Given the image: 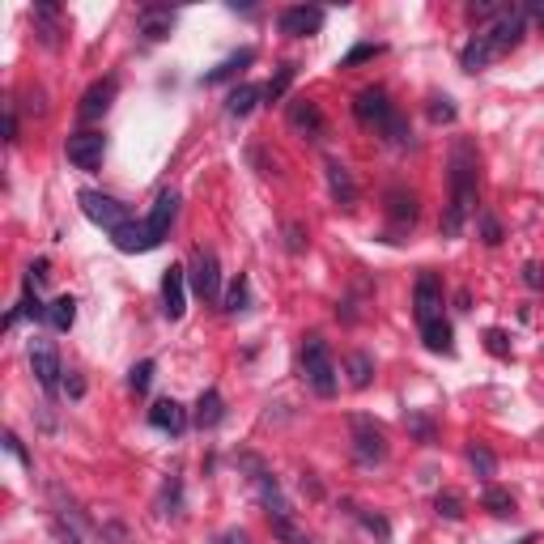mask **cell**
Instances as JSON below:
<instances>
[{"label": "cell", "instance_id": "6da1fadb", "mask_svg": "<svg viewBox=\"0 0 544 544\" xmlns=\"http://www.w3.org/2000/svg\"><path fill=\"white\" fill-rule=\"evenodd\" d=\"M472 213H476V149L468 141H455V149H451V204L443 213V235L459 238Z\"/></svg>", "mask_w": 544, "mask_h": 544}, {"label": "cell", "instance_id": "7a4b0ae2", "mask_svg": "<svg viewBox=\"0 0 544 544\" xmlns=\"http://www.w3.org/2000/svg\"><path fill=\"white\" fill-rule=\"evenodd\" d=\"M523 35H528V17H523V9H507L489 30H481L468 47L459 51V64H464L468 73H481V68H489L494 60H502V56H510V51L519 47Z\"/></svg>", "mask_w": 544, "mask_h": 544}, {"label": "cell", "instance_id": "3957f363", "mask_svg": "<svg viewBox=\"0 0 544 544\" xmlns=\"http://www.w3.org/2000/svg\"><path fill=\"white\" fill-rule=\"evenodd\" d=\"M302 374H307V383L315 387V396H336V361H332V349L328 340L319 336H307L302 340Z\"/></svg>", "mask_w": 544, "mask_h": 544}, {"label": "cell", "instance_id": "277c9868", "mask_svg": "<svg viewBox=\"0 0 544 544\" xmlns=\"http://www.w3.org/2000/svg\"><path fill=\"white\" fill-rule=\"evenodd\" d=\"M349 430H353V455H358V464H383L387 459V434L383 425L374 417H366V413H358V417L349 421Z\"/></svg>", "mask_w": 544, "mask_h": 544}, {"label": "cell", "instance_id": "5b68a950", "mask_svg": "<svg viewBox=\"0 0 544 544\" xmlns=\"http://www.w3.org/2000/svg\"><path fill=\"white\" fill-rule=\"evenodd\" d=\"M77 200H81V213H86V217H89V222H94V225H102L107 235H115L120 225H128V222H132V217H128V209H124V204H120V200H115V196H107V192H89V187H86V192H81V196H77Z\"/></svg>", "mask_w": 544, "mask_h": 544}, {"label": "cell", "instance_id": "8992f818", "mask_svg": "<svg viewBox=\"0 0 544 544\" xmlns=\"http://www.w3.org/2000/svg\"><path fill=\"white\" fill-rule=\"evenodd\" d=\"M68 162H73L77 171H99L102 166V158H107V136L102 132H73L68 136Z\"/></svg>", "mask_w": 544, "mask_h": 544}, {"label": "cell", "instance_id": "52a82bcc", "mask_svg": "<svg viewBox=\"0 0 544 544\" xmlns=\"http://www.w3.org/2000/svg\"><path fill=\"white\" fill-rule=\"evenodd\" d=\"M192 289H196L204 302H222V268H217V256L200 247L196 260H192Z\"/></svg>", "mask_w": 544, "mask_h": 544}, {"label": "cell", "instance_id": "ba28073f", "mask_svg": "<svg viewBox=\"0 0 544 544\" xmlns=\"http://www.w3.org/2000/svg\"><path fill=\"white\" fill-rule=\"evenodd\" d=\"M353 115H358L366 128H383L392 115H396V107H392V99H387L383 86H371L361 89L358 99H353Z\"/></svg>", "mask_w": 544, "mask_h": 544}, {"label": "cell", "instance_id": "9c48e42d", "mask_svg": "<svg viewBox=\"0 0 544 544\" xmlns=\"http://www.w3.org/2000/svg\"><path fill=\"white\" fill-rule=\"evenodd\" d=\"M277 26H281V35H289V38H307L323 26V9H315V5H289V9H281Z\"/></svg>", "mask_w": 544, "mask_h": 544}, {"label": "cell", "instance_id": "30bf717a", "mask_svg": "<svg viewBox=\"0 0 544 544\" xmlns=\"http://www.w3.org/2000/svg\"><path fill=\"white\" fill-rule=\"evenodd\" d=\"M115 94H120V81L115 77H102V81H94V86L81 94V107H77V115L81 120H102V115L111 111V102H115Z\"/></svg>", "mask_w": 544, "mask_h": 544}, {"label": "cell", "instance_id": "8fae6325", "mask_svg": "<svg viewBox=\"0 0 544 544\" xmlns=\"http://www.w3.org/2000/svg\"><path fill=\"white\" fill-rule=\"evenodd\" d=\"M413 302H417V323L443 319V285H438V277H434V272H421V277H417Z\"/></svg>", "mask_w": 544, "mask_h": 544}, {"label": "cell", "instance_id": "7c38bea8", "mask_svg": "<svg viewBox=\"0 0 544 544\" xmlns=\"http://www.w3.org/2000/svg\"><path fill=\"white\" fill-rule=\"evenodd\" d=\"M30 371H35V379H38V387L43 392H56V383H60V353L47 345V340H35L30 345Z\"/></svg>", "mask_w": 544, "mask_h": 544}, {"label": "cell", "instance_id": "4fadbf2b", "mask_svg": "<svg viewBox=\"0 0 544 544\" xmlns=\"http://www.w3.org/2000/svg\"><path fill=\"white\" fill-rule=\"evenodd\" d=\"M162 310H166V319H183L187 310V272L179 264H171L162 277Z\"/></svg>", "mask_w": 544, "mask_h": 544}, {"label": "cell", "instance_id": "5bb4252c", "mask_svg": "<svg viewBox=\"0 0 544 544\" xmlns=\"http://www.w3.org/2000/svg\"><path fill=\"white\" fill-rule=\"evenodd\" d=\"M174 213H179V192H162V196L153 200V213L145 217V230H149V238H153V247H158L162 238L171 235Z\"/></svg>", "mask_w": 544, "mask_h": 544}, {"label": "cell", "instance_id": "9a60e30c", "mask_svg": "<svg viewBox=\"0 0 544 544\" xmlns=\"http://www.w3.org/2000/svg\"><path fill=\"white\" fill-rule=\"evenodd\" d=\"M323 174H328V187H332V196H336V204H353L358 200V183H353V174H349V166L345 162H336V158H328L323 162Z\"/></svg>", "mask_w": 544, "mask_h": 544}, {"label": "cell", "instance_id": "2e32d148", "mask_svg": "<svg viewBox=\"0 0 544 544\" xmlns=\"http://www.w3.org/2000/svg\"><path fill=\"white\" fill-rule=\"evenodd\" d=\"M149 425L153 430H166V434H183L187 430V408L179 400H158L149 408Z\"/></svg>", "mask_w": 544, "mask_h": 544}, {"label": "cell", "instance_id": "e0dca14e", "mask_svg": "<svg viewBox=\"0 0 544 544\" xmlns=\"http://www.w3.org/2000/svg\"><path fill=\"white\" fill-rule=\"evenodd\" d=\"M289 128L302 136H319L323 132V111L310 99H294L289 102Z\"/></svg>", "mask_w": 544, "mask_h": 544}, {"label": "cell", "instance_id": "ac0fdd59", "mask_svg": "<svg viewBox=\"0 0 544 544\" xmlns=\"http://www.w3.org/2000/svg\"><path fill=\"white\" fill-rule=\"evenodd\" d=\"M136 22H141V35L145 38H166L174 30V9H162V5H145V9L136 13Z\"/></svg>", "mask_w": 544, "mask_h": 544}, {"label": "cell", "instance_id": "d6986e66", "mask_svg": "<svg viewBox=\"0 0 544 544\" xmlns=\"http://www.w3.org/2000/svg\"><path fill=\"white\" fill-rule=\"evenodd\" d=\"M222 417H225V400H222V392H217V387H209V392H200L192 421H196L200 430H213V425H222Z\"/></svg>", "mask_w": 544, "mask_h": 544}, {"label": "cell", "instance_id": "ffe728a7", "mask_svg": "<svg viewBox=\"0 0 544 544\" xmlns=\"http://www.w3.org/2000/svg\"><path fill=\"white\" fill-rule=\"evenodd\" d=\"M111 243H115L120 251H128V256H132V251H153V238H149L145 222H128V225H120V230L111 235Z\"/></svg>", "mask_w": 544, "mask_h": 544}, {"label": "cell", "instance_id": "44dd1931", "mask_svg": "<svg viewBox=\"0 0 544 544\" xmlns=\"http://www.w3.org/2000/svg\"><path fill=\"white\" fill-rule=\"evenodd\" d=\"M260 99H264V86H235L230 99H225V111L235 115V120H243V115H251L260 107Z\"/></svg>", "mask_w": 544, "mask_h": 544}, {"label": "cell", "instance_id": "7402d4cb", "mask_svg": "<svg viewBox=\"0 0 544 544\" xmlns=\"http://www.w3.org/2000/svg\"><path fill=\"white\" fill-rule=\"evenodd\" d=\"M421 340H425L430 353H455V345H451V323H446V319L421 323Z\"/></svg>", "mask_w": 544, "mask_h": 544}, {"label": "cell", "instance_id": "603a6c76", "mask_svg": "<svg viewBox=\"0 0 544 544\" xmlns=\"http://www.w3.org/2000/svg\"><path fill=\"white\" fill-rule=\"evenodd\" d=\"M251 60H256V51H251V47L235 51V56H225V60L217 64V68H213V73H204V86H217V81H230V77H235L238 68H247Z\"/></svg>", "mask_w": 544, "mask_h": 544}, {"label": "cell", "instance_id": "cb8c5ba5", "mask_svg": "<svg viewBox=\"0 0 544 544\" xmlns=\"http://www.w3.org/2000/svg\"><path fill=\"white\" fill-rule=\"evenodd\" d=\"M387 213H392V222H396V225H413V222H417V196L396 187V192L387 196Z\"/></svg>", "mask_w": 544, "mask_h": 544}, {"label": "cell", "instance_id": "d4e9b609", "mask_svg": "<svg viewBox=\"0 0 544 544\" xmlns=\"http://www.w3.org/2000/svg\"><path fill=\"white\" fill-rule=\"evenodd\" d=\"M481 507L489 510V515H497V519H510V515H515V497H510V489L489 485V489L481 494Z\"/></svg>", "mask_w": 544, "mask_h": 544}, {"label": "cell", "instance_id": "484cf974", "mask_svg": "<svg viewBox=\"0 0 544 544\" xmlns=\"http://www.w3.org/2000/svg\"><path fill=\"white\" fill-rule=\"evenodd\" d=\"M47 323L56 328V332H68V328L77 323V302H73V298H68V294L56 298V302L47 307Z\"/></svg>", "mask_w": 544, "mask_h": 544}, {"label": "cell", "instance_id": "4316f807", "mask_svg": "<svg viewBox=\"0 0 544 544\" xmlns=\"http://www.w3.org/2000/svg\"><path fill=\"white\" fill-rule=\"evenodd\" d=\"M35 22L43 26V43H47V47H60V9H56V5H35Z\"/></svg>", "mask_w": 544, "mask_h": 544}, {"label": "cell", "instance_id": "83f0119b", "mask_svg": "<svg viewBox=\"0 0 544 544\" xmlns=\"http://www.w3.org/2000/svg\"><path fill=\"white\" fill-rule=\"evenodd\" d=\"M345 371H349V383H353V387L361 392V387H371L374 361L366 358V353H349V358H345Z\"/></svg>", "mask_w": 544, "mask_h": 544}, {"label": "cell", "instance_id": "f1b7e54d", "mask_svg": "<svg viewBox=\"0 0 544 544\" xmlns=\"http://www.w3.org/2000/svg\"><path fill=\"white\" fill-rule=\"evenodd\" d=\"M294 77H298V64H281V68H277V77H272L268 86H264V99H268V102H281L285 89L294 86Z\"/></svg>", "mask_w": 544, "mask_h": 544}, {"label": "cell", "instance_id": "f546056e", "mask_svg": "<svg viewBox=\"0 0 544 544\" xmlns=\"http://www.w3.org/2000/svg\"><path fill=\"white\" fill-rule=\"evenodd\" d=\"M247 277H243V272H238V277H235V281H230V289H225V298H222V302H225V310H230V315H238V310H247Z\"/></svg>", "mask_w": 544, "mask_h": 544}, {"label": "cell", "instance_id": "4dcf8cb0", "mask_svg": "<svg viewBox=\"0 0 544 544\" xmlns=\"http://www.w3.org/2000/svg\"><path fill=\"white\" fill-rule=\"evenodd\" d=\"M379 132H383L387 141H392V145H400V149H404L408 141H413V128H408V120H404V115H400V111L392 115V120H387V124L379 128Z\"/></svg>", "mask_w": 544, "mask_h": 544}, {"label": "cell", "instance_id": "1f68e13d", "mask_svg": "<svg viewBox=\"0 0 544 544\" xmlns=\"http://www.w3.org/2000/svg\"><path fill=\"white\" fill-rule=\"evenodd\" d=\"M434 510H438L443 519L459 523V519H464V497H459V494H451V489H446V494H438V497H434Z\"/></svg>", "mask_w": 544, "mask_h": 544}, {"label": "cell", "instance_id": "d6a6232c", "mask_svg": "<svg viewBox=\"0 0 544 544\" xmlns=\"http://www.w3.org/2000/svg\"><path fill=\"white\" fill-rule=\"evenodd\" d=\"M149 383H153V361H136L132 371H128V387H132L136 396H145Z\"/></svg>", "mask_w": 544, "mask_h": 544}, {"label": "cell", "instance_id": "836d02e7", "mask_svg": "<svg viewBox=\"0 0 544 544\" xmlns=\"http://www.w3.org/2000/svg\"><path fill=\"white\" fill-rule=\"evenodd\" d=\"M374 56H383V43H358V47H353L345 60H340V68H353V64L374 60Z\"/></svg>", "mask_w": 544, "mask_h": 544}, {"label": "cell", "instance_id": "e575fe53", "mask_svg": "<svg viewBox=\"0 0 544 544\" xmlns=\"http://www.w3.org/2000/svg\"><path fill=\"white\" fill-rule=\"evenodd\" d=\"M485 349H489L494 358H510V336L502 332V328H489V332H485Z\"/></svg>", "mask_w": 544, "mask_h": 544}, {"label": "cell", "instance_id": "d590c367", "mask_svg": "<svg viewBox=\"0 0 544 544\" xmlns=\"http://www.w3.org/2000/svg\"><path fill=\"white\" fill-rule=\"evenodd\" d=\"M17 315H26V319H47V307L38 302V294H30V285H26V298L17 302Z\"/></svg>", "mask_w": 544, "mask_h": 544}, {"label": "cell", "instance_id": "8d00e7d4", "mask_svg": "<svg viewBox=\"0 0 544 544\" xmlns=\"http://www.w3.org/2000/svg\"><path fill=\"white\" fill-rule=\"evenodd\" d=\"M468 464L476 468V476H494V455H489L485 446H472V451H468Z\"/></svg>", "mask_w": 544, "mask_h": 544}, {"label": "cell", "instance_id": "74e56055", "mask_svg": "<svg viewBox=\"0 0 544 544\" xmlns=\"http://www.w3.org/2000/svg\"><path fill=\"white\" fill-rule=\"evenodd\" d=\"M430 120H434V124H451V120H455V107H451V99H434L430 102Z\"/></svg>", "mask_w": 544, "mask_h": 544}, {"label": "cell", "instance_id": "f35d334b", "mask_svg": "<svg viewBox=\"0 0 544 544\" xmlns=\"http://www.w3.org/2000/svg\"><path fill=\"white\" fill-rule=\"evenodd\" d=\"M481 235H485V243H489V247H494V243H502V225H497V217H489V213H485V217H481Z\"/></svg>", "mask_w": 544, "mask_h": 544}, {"label": "cell", "instance_id": "ab89813d", "mask_svg": "<svg viewBox=\"0 0 544 544\" xmlns=\"http://www.w3.org/2000/svg\"><path fill=\"white\" fill-rule=\"evenodd\" d=\"M5 451H9V455H17L26 464V468H30V455H26V446H22V438H17V434H5Z\"/></svg>", "mask_w": 544, "mask_h": 544}, {"label": "cell", "instance_id": "60d3db41", "mask_svg": "<svg viewBox=\"0 0 544 544\" xmlns=\"http://www.w3.org/2000/svg\"><path fill=\"white\" fill-rule=\"evenodd\" d=\"M523 285H528V289H540V285H544L540 264H523Z\"/></svg>", "mask_w": 544, "mask_h": 544}, {"label": "cell", "instance_id": "b9f144b4", "mask_svg": "<svg viewBox=\"0 0 544 544\" xmlns=\"http://www.w3.org/2000/svg\"><path fill=\"white\" fill-rule=\"evenodd\" d=\"M285 238H289L285 247L294 251V256H298V251H302V247H307V243H302V225H285Z\"/></svg>", "mask_w": 544, "mask_h": 544}, {"label": "cell", "instance_id": "7bdbcfd3", "mask_svg": "<svg viewBox=\"0 0 544 544\" xmlns=\"http://www.w3.org/2000/svg\"><path fill=\"white\" fill-rule=\"evenodd\" d=\"M523 17H532L536 26H544V0H528V5H523Z\"/></svg>", "mask_w": 544, "mask_h": 544}, {"label": "cell", "instance_id": "ee69618b", "mask_svg": "<svg viewBox=\"0 0 544 544\" xmlns=\"http://www.w3.org/2000/svg\"><path fill=\"white\" fill-rule=\"evenodd\" d=\"M64 387H68V396H73V400L86 396V379H81V374H68V383H64Z\"/></svg>", "mask_w": 544, "mask_h": 544}, {"label": "cell", "instance_id": "f6af8a7d", "mask_svg": "<svg viewBox=\"0 0 544 544\" xmlns=\"http://www.w3.org/2000/svg\"><path fill=\"white\" fill-rule=\"evenodd\" d=\"M5 141H17V115H13V107L5 111Z\"/></svg>", "mask_w": 544, "mask_h": 544}, {"label": "cell", "instance_id": "bcb514c9", "mask_svg": "<svg viewBox=\"0 0 544 544\" xmlns=\"http://www.w3.org/2000/svg\"><path fill=\"white\" fill-rule=\"evenodd\" d=\"M222 544H251V536H247V532H225Z\"/></svg>", "mask_w": 544, "mask_h": 544}, {"label": "cell", "instance_id": "7dc6e473", "mask_svg": "<svg viewBox=\"0 0 544 544\" xmlns=\"http://www.w3.org/2000/svg\"><path fill=\"white\" fill-rule=\"evenodd\" d=\"M519 544H536V536H523V540Z\"/></svg>", "mask_w": 544, "mask_h": 544}]
</instances>
